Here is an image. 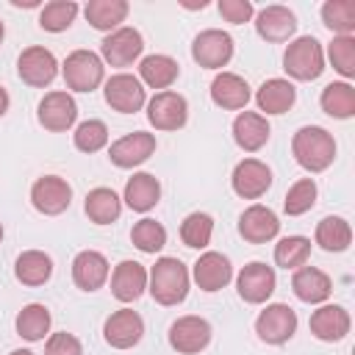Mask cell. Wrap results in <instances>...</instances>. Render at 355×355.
Segmentation results:
<instances>
[{"label":"cell","instance_id":"1","mask_svg":"<svg viewBox=\"0 0 355 355\" xmlns=\"http://www.w3.org/2000/svg\"><path fill=\"white\" fill-rule=\"evenodd\" d=\"M294 161L308 172H324L336 158V141L333 136L319 125H305L291 139Z\"/></svg>","mask_w":355,"mask_h":355},{"label":"cell","instance_id":"2","mask_svg":"<svg viewBox=\"0 0 355 355\" xmlns=\"http://www.w3.org/2000/svg\"><path fill=\"white\" fill-rule=\"evenodd\" d=\"M150 294L158 305H178L189 294V269L180 258H158L150 269Z\"/></svg>","mask_w":355,"mask_h":355},{"label":"cell","instance_id":"3","mask_svg":"<svg viewBox=\"0 0 355 355\" xmlns=\"http://www.w3.org/2000/svg\"><path fill=\"white\" fill-rule=\"evenodd\" d=\"M283 69L294 80H316L324 72V53H322L319 39L313 36L294 39L283 53Z\"/></svg>","mask_w":355,"mask_h":355},{"label":"cell","instance_id":"4","mask_svg":"<svg viewBox=\"0 0 355 355\" xmlns=\"http://www.w3.org/2000/svg\"><path fill=\"white\" fill-rule=\"evenodd\" d=\"M61 72H64L67 89H72V92H94L103 83L105 67H103V58L97 53H92V50H75V53L67 55Z\"/></svg>","mask_w":355,"mask_h":355},{"label":"cell","instance_id":"5","mask_svg":"<svg viewBox=\"0 0 355 355\" xmlns=\"http://www.w3.org/2000/svg\"><path fill=\"white\" fill-rule=\"evenodd\" d=\"M297 330V313L286 302L266 305L255 319V333L266 344H286Z\"/></svg>","mask_w":355,"mask_h":355},{"label":"cell","instance_id":"6","mask_svg":"<svg viewBox=\"0 0 355 355\" xmlns=\"http://www.w3.org/2000/svg\"><path fill=\"white\" fill-rule=\"evenodd\" d=\"M191 58L205 69H222L233 58V39L225 31L208 28L194 36L191 42Z\"/></svg>","mask_w":355,"mask_h":355},{"label":"cell","instance_id":"7","mask_svg":"<svg viewBox=\"0 0 355 355\" xmlns=\"http://www.w3.org/2000/svg\"><path fill=\"white\" fill-rule=\"evenodd\" d=\"M31 202L44 216H58L72 202V186L58 175H44L31 186Z\"/></svg>","mask_w":355,"mask_h":355},{"label":"cell","instance_id":"8","mask_svg":"<svg viewBox=\"0 0 355 355\" xmlns=\"http://www.w3.org/2000/svg\"><path fill=\"white\" fill-rule=\"evenodd\" d=\"M105 103L119 111V114H136L141 111V105L147 103V94H144V86L136 75H128V72H119V75H111L105 80Z\"/></svg>","mask_w":355,"mask_h":355},{"label":"cell","instance_id":"9","mask_svg":"<svg viewBox=\"0 0 355 355\" xmlns=\"http://www.w3.org/2000/svg\"><path fill=\"white\" fill-rule=\"evenodd\" d=\"M147 119L155 130H178L186 125L189 119V105L186 97L178 92H158L150 103H147Z\"/></svg>","mask_w":355,"mask_h":355},{"label":"cell","instance_id":"10","mask_svg":"<svg viewBox=\"0 0 355 355\" xmlns=\"http://www.w3.org/2000/svg\"><path fill=\"white\" fill-rule=\"evenodd\" d=\"M17 72H19V78H22L28 86L42 89V86L53 83V78L58 75V61H55V55H53L47 47L33 44V47H25V50L19 53Z\"/></svg>","mask_w":355,"mask_h":355},{"label":"cell","instance_id":"11","mask_svg":"<svg viewBox=\"0 0 355 355\" xmlns=\"http://www.w3.org/2000/svg\"><path fill=\"white\" fill-rule=\"evenodd\" d=\"M36 116H39V125H42L44 130L64 133V130H69V128L75 125V119H78V105H75V100H72L69 92H47V94L42 97V103H39Z\"/></svg>","mask_w":355,"mask_h":355},{"label":"cell","instance_id":"12","mask_svg":"<svg viewBox=\"0 0 355 355\" xmlns=\"http://www.w3.org/2000/svg\"><path fill=\"white\" fill-rule=\"evenodd\" d=\"M141 336H144V322H141V316H139L136 311H130V308L114 311V313L105 319V324H103V338H105V344H111L114 349H130V347H136V344L141 341Z\"/></svg>","mask_w":355,"mask_h":355},{"label":"cell","instance_id":"13","mask_svg":"<svg viewBox=\"0 0 355 355\" xmlns=\"http://www.w3.org/2000/svg\"><path fill=\"white\" fill-rule=\"evenodd\" d=\"M275 283H277V280H275V269L266 266V263H261V261L247 263V266L239 272V277H236L239 297H241L244 302H250V305L266 302V300L272 297V291H275Z\"/></svg>","mask_w":355,"mask_h":355},{"label":"cell","instance_id":"14","mask_svg":"<svg viewBox=\"0 0 355 355\" xmlns=\"http://www.w3.org/2000/svg\"><path fill=\"white\" fill-rule=\"evenodd\" d=\"M141 50H144V39L136 28H116L100 44V53L111 67H130L141 55Z\"/></svg>","mask_w":355,"mask_h":355},{"label":"cell","instance_id":"15","mask_svg":"<svg viewBox=\"0 0 355 355\" xmlns=\"http://www.w3.org/2000/svg\"><path fill=\"white\" fill-rule=\"evenodd\" d=\"M153 153H155V136L144 133V130H133V133H128L111 144L108 158L119 169H133V166L144 164Z\"/></svg>","mask_w":355,"mask_h":355},{"label":"cell","instance_id":"16","mask_svg":"<svg viewBox=\"0 0 355 355\" xmlns=\"http://www.w3.org/2000/svg\"><path fill=\"white\" fill-rule=\"evenodd\" d=\"M230 183H233V191H236L239 197H244V200H258V197H263L266 189L272 186V169H269L263 161H258V158H244V161L236 164Z\"/></svg>","mask_w":355,"mask_h":355},{"label":"cell","instance_id":"17","mask_svg":"<svg viewBox=\"0 0 355 355\" xmlns=\"http://www.w3.org/2000/svg\"><path fill=\"white\" fill-rule=\"evenodd\" d=\"M211 341V324L202 316H180L169 327V344L180 355H194Z\"/></svg>","mask_w":355,"mask_h":355},{"label":"cell","instance_id":"18","mask_svg":"<svg viewBox=\"0 0 355 355\" xmlns=\"http://www.w3.org/2000/svg\"><path fill=\"white\" fill-rule=\"evenodd\" d=\"M239 233L250 244H266L280 233V219L266 205H250L239 216Z\"/></svg>","mask_w":355,"mask_h":355},{"label":"cell","instance_id":"19","mask_svg":"<svg viewBox=\"0 0 355 355\" xmlns=\"http://www.w3.org/2000/svg\"><path fill=\"white\" fill-rule=\"evenodd\" d=\"M255 31L266 42H275V44L288 42L297 31V17L286 6H266L255 17Z\"/></svg>","mask_w":355,"mask_h":355},{"label":"cell","instance_id":"20","mask_svg":"<svg viewBox=\"0 0 355 355\" xmlns=\"http://www.w3.org/2000/svg\"><path fill=\"white\" fill-rule=\"evenodd\" d=\"M147 288V269L139 261H119L111 275V294L119 302H133Z\"/></svg>","mask_w":355,"mask_h":355},{"label":"cell","instance_id":"21","mask_svg":"<svg viewBox=\"0 0 355 355\" xmlns=\"http://www.w3.org/2000/svg\"><path fill=\"white\" fill-rule=\"evenodd\" d=\"M349 313H347V308H341V305H322V308H316L313 313H311V322H308V327H311V333L319 338V341H341L347 333H349Z\"/></svg>","mask_w":355,"mask_h":355},{"label":"cell","instance_id":"22","mask_svg":"<svg viewBox=\"0 0 355 355\" xmlns=\"http://www.w3.org/2000/svg\"><path fill=\"white\" fill-rule=\"evenodd\" d=\"M72 280L83 291H97L108 280V261L97 250H83L72 261Z\"/></svg>","mask_w":355,"mask_h":355},{"label":"cell","instance_id":"23","mask_svg":"<svg viewBox=\"0 0 355 355\" xmlns=\"http://www.w3.org/2000/svg\"><path fill=\"white\" fill-rule=\"evenodd\" d=\"M269 122L263 114H255V111H241L236 119H233V139L241 150L247 153H258L266 141H269Z\"/></svg>","mask_w":355,"mask_h":355},{"label":"cell","instance_id":"24","mask_svg":"<svg viewBox=\"0 0 355 355\" xmlns=\"http://www.w3.org/2000/svg\"><path fill=\"white\" fill-rule=\"evenodd\" d=\"M233 266L222 252H202L194 263V283L202 291H219L230 283Z\"/></svg>","mask_w":355,"mask_h":355},{"label":"cell","instance_id":"25","mask_svg":"<svg viewBox=\"0 0 355 355\" xmlns=\"http://www.w3.org/2000/svg\"><path fill=\"white\" fill-rule=\"evenodd\" d=\"M291 291L297 294V300H302L308 305H316V302H324L330 297L333 283H330V277L322 269H316V266H300V269H294Z\"/></svg>","mask_w":355,"mask_h":355},{"label":"cell","instance_id":"26","mask_svg":"<svg viewBox=\"0 0 355 355\" xmlns=\"http://www.w3.org/2000/svg\"><path fill=\"white\" fill-rule=\"evenodd\" d=\"M211 100L225 111H239L250 103V86L236 72H219L211 83Z\"/></svg>","mask_w":355,"mask_h":355},{"label":"cell","instance_id":"27","mask_svg":"<svg viewBox=\"0 0 355 355\" xmlns=\"http://www.w3.org/2000/svg\"><path fill=\"white\" fill-rule=\"evenodd\" d=\"M297 100V89L294 83L283 80V78H269L261 83L258 94H255V103L261 111L266 114H286Z\"/></svg>","mask_w":355,"mask_h":355},{"label":"cell","instance_id":"28","mask_svg":"<svg viewBox=\"0 0 355 355\" xmlns=\"http://www.w3.org/2000/svg\"><path fill=\"white\" fill-rule=\"evenodd\" d=\"M158 200H161V183H158L155 175H150V172H136V175L125 183V202H128L133 211L144 214V211L155 208Z\"/></svg>","mask_w":355,"mask_h":355},{"label":"cell","instance_id":"29","mask_svg":"<svg viewBox=\"0 0 355 355\" xmlns=\"http://www.w3.org/2000/svg\"><path fill=\"white\" fill-rule=\"evenodd\" d=\"M83 211L86 216L94 222V225H111L119 219L122 214V200L116 197L114 189H105V186H97L86 194V202H83Z\"/></svg>","mask_w":355,"mask_h":355},{"label":"cell","instance_id":"30","mask_svg":"<svg viewBox=\"0 0 355 355\" xmlns=\"http://www.w3.org/2000/svg\"><path fill=\"white\" fill-rule=\"evenodd\" d=\"M139 75H141V80L150 86V89H169L175 80H178V75H180V64L175 61V58H169V55H147V58H141V64H139Z\"/></svg>","mask_w":355,"mask_h":355},{"label":"cell","instance_id":"31","mask_svg":"<svg viewBox=\"0 0 355 355\" xmlns=\"http://www.w3.org/2000/svg\"><path fill=\"white\" fill-rule=\"evenodd\" d=\"M14 275L25 286H42L53 275V261L42 250H25L14 263Z\"/></svg>","mask_w":355,"mask_h":355},{"label":"cell","instance_id":"32","mask_svg":"<svg viewBox=\"0 0 355 355\" xmlns=\"http://www.w3.org/2000/svg\"><path fill=\"white\" fill-rule=\"evenodd\" d=\"M319 103H322V111L330 114L333 119H349V116H355V89L347 80L327 83L322 89Z\"/></svg>","mask_w":355,"mask_h":355},{"label":"cell","instance_id":"33","mask_svg":"<svg viewBox=\"0 0 355 355\" xmlns=\"http://www.w3.org/2000/svg\"><path fill=\"white\" fill-rule=\"evenodd\" d=\"M86 19L97 31H114L128 17V0H89L83 8Z\"/></svg>","mask_w":355,"mask_h":355},{"label":"cell","instance_id":"34","mask_svg":"<svg viewBox=\"0 0 355 355\" xmlns=\"http://www.w3.org/2000/svg\"><path fill=\"white\" fill-rule=\"evenodd\" d=\"M352 241V227L341 216H324L316 225V244L324 252H344Z\"/></svg>","mask_w":355,"mask_h":355},{"label":"cell","instance_id":"35","mask_svg":"<svg viewBox=\"0 0 355 355\" xmlns=\"http://www.w3.org/2000/svg\"><path fill=\"white\" fill-rule=\"evenodd\" d=\"M47 330H50V311L44 305L31 302L17 313V333L25 341H42Z\"/></svg>","mask_w":355,"mask_h":355},{"label":"cell","instance_id":"36","mask_svg":"<svg viewBox=\"0 0 355 355\" xmlns=\"http://www.w3.org/2000/svg\"><path fill=\"white\" fill-rule=\"evenodd\" d=\"M75 17H78V3L75 0H50L39 14V25H42V31L61 33L75 22Z\"/></svg>","mask_w":355,"mask_h":355},{"label":"cell","instance_id":"37","mask_svg":"<svg viewBox=\"0 0 355 355\" xmlns=\"http://www.w3.org/2000/svg\"><path fill=\"white\" fill-rule=\"evenodd\" d=\"M322 22L333 33L349 36L355 31V3L352 0H327L322 6Z\"/></svg>","mask_w":355,"mask_h":355},{"label":"cell","instance_id":"38","mask_svg":"<svg viewBox=\"0 0 355 355\" xmlns=\"http://www.w3.org/2000/svg\"><path fill=\"white\" fill-rule=\"evenodd\" d=\"M308 255H311V239H305V236H286L275 244V263L283 269L305 266Z\"/></svg>","mask_w":355,"mask_h":355},{"label":"cell","instance_id":"39","mask_svg":"<svg viewBox=\"0 0 355 355\" xmlns=\"http://www.w3.org/2000/svg\"><path fill=\"white\" fill-rule=\"evenodd\" d=\"M211 233H214V219L208 214H189L183 222H180V239L186 247H194V250H202L211 244Z\"/></svg>","mask_w":355,"mask_h":355},{"label":"cell","instance_id":"40","mask_svg":"<svg viewBox=\"0 0 355 355\" xmlns=\"http://www.w3.org/2000/svg\"><path fill=\"white\" fill-rule=\"evenodd\" d=\"M316 202V183L313 178H300L288 191H286V200H283V211L288 216H302L313 208Z\"/></svg>","mask_w":355,"mask_h":355},{"label":"cell","instance_id":"41","mask_svg":"<svg viewBox=\"0 0 355 355\" xmlns=\"http://www.w3.org/2000/svg\"><path fill=\"white\" fill-rule=\"evenodd\" d=\"M130 241H133L136 250L153 255V252H158V250L166 244V230H164V225L155 222V219H139V222L133 225V230H130Z\"/></svg>","mask_w":355,"mask_h":355},{"label":"cell","instance_id":"42","mask_svg":"<svg viewBox=\"0 0 355 355\" xmlns=\"http://www.w3.org/2000/svg\"><path fill=\"white\" fill-rule=\"evenodd\" d=\"M327 55L338 75L355 78V39L352 36H336L327 44Z\"/></svg>","mask_w":355,"mask_h":355},{"label":"cell","instance_id":"43","mask_svg":"<svg viewBox=\"0 0 355 355\" xmlns=\"http://www.w3.org/2000/svg\"><path fill=\"white\" fill-rule=\"evenodd\" d=\"M72 139H75V147L80 153H97V150H103L108 144V128L100 119H86V122H80L75 128Z\"/></svg>","mask_w":355,"mask_h":355},{"label":"cell","instance_id":"44","mask_svg":"<svg viewBox=\"0 0 355 355\" xmlns=\"http://www.w3.org/2000/svg\"><path fill=\"white\" fill-rule=\"evenodd\" d=\"M44 355H83V347L72 333H53L44 344Z\"/></svg>","mask_w":355,"mask_h":355},{"label":"cell","instance_id":"45","mask_svg":"<svg viewBox=\"0 0 355 355\" xmlns=\"http://www.w3.org/2000/svg\"><path fill=\"white\" fill-rule=\"evenodd\" d=\"M219 14L233 25H244L252 17V3L250 0H219Z\"/></svg>","mask_w":355,"mask_h":355},{"label":"cell","instance_id":"46","mask_svg":"<svg viewBox=\"0 0 355 355\" xmlns=\"http://www.w3.org/2000/svg\"><path fill=\"white\" fill-rule=\"evenodd\" d=\"M6 111H8V92L0 86V116H3Z\"/></svg>","mask_w":355,"mask_h":355},{"label":"cell","instance_id":"47","mask_svg":"<svg viewBox=\"0 0 355 355\" xmlns=\"http://www.w3.org/2000/svg\"><path fill=\"white\" fill-rule=\"evenodd\" d=\"M14 6H25V8H33V6H39L36 0H11Z\"/></svg>","mask_w":355,"mask_h":355},{"label":"cell","instance_id":"48","mask_svg":"<svg viewBox=\"0 0 355 355\" xmlns=\"http://www.w3.org/2000/svg\"><path fill=\"white\" fill-rule=\"evenodd\" d=\"M11 355H33V352H31V349H14Z\"/></svg>","mask_w":355,"mask_h":355},{"label":"cell","instance_id":"49","mask_svg":"<svg viewBox=\"0 0 355 355\" xmlns=\"http://www.w3.org/2000/svg\"><path fill=\"white\" fill-rule=\"evenodd\" d=\"M3 36H6V28H3V22H0V42H3Z\"/></svg>","mask_w":355,"mask_h":355},{"label":"cell","instance_id":"50","mask_svg":"<svg viewBox=\"0 0 355 355\" xmlns=\"http://www.w3.org/2000/svg\"><path fill=\"white\" fill-rule=\"evenodd\" d=\"M0 241H3V222H0Z\"/></svg>","mask_w":355,"mask_h":355}]
</instances>
